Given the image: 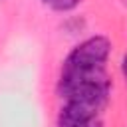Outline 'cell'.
Segmentation results:
<instances>
[{
	"mask_svg": "<svg viewBox=\"0 0 127 127\" xmlns=\"http://www.w3.org/2000/svg\"><path fill=\"white\" fill-rule=\"evenodd\" d=\"M111 54V40L107 36L95 34L81 40L64 60L62 69H93L105 67Z\"/></svg>",
	"mask_w": 127,
	"mask_h": 127,
	"instance_id": "cell-1",
	"label": "cell"
},
{
	"mask_svg": "<svg viewBox=\"0 0 127 127\" xmlns=\"http://www.w3.org/2000/svg\"><path fill=\"white\" fill-rule=\"evenodd\" d=\"M75 127H103V119L97 117V119H91L87 123H81V125H75Z\"/></svg>",
	"mask_w": 127,
	"mask_h": 127,
	"instance_id": "cell-3",
	"label": "cell"
},
{
	"mask_svg": "<svg viewBox=\"0 0 127 127\" xmlns=\"http://www.w3.org/2000/svg\"><path fill=\"white\" fill-rule=\"evenodd\" d=\"M121 75H123V79H125V83H127V52H125L123 58H121Z\"/></svg>",
	"mask_w": 127,
	"mask_h": 127,
	"instance_id": "cell-4",
	"label": "cell"
},
{
	"mask_svg": "<svg viewBox=\"0 0 127 127\" xmlns=\"http://www.w3.org/2000/svg\"><path fill=\"white\" fill-rule=\"evenodd\" d=\"M83 0H42V4L54 12H71L75 10Z\"/></svg>",
	"mask_w": 127,
	"mask_h": 127,
	"instance_id": "cell-2",
	"label": "cell"
}]
</instances>
